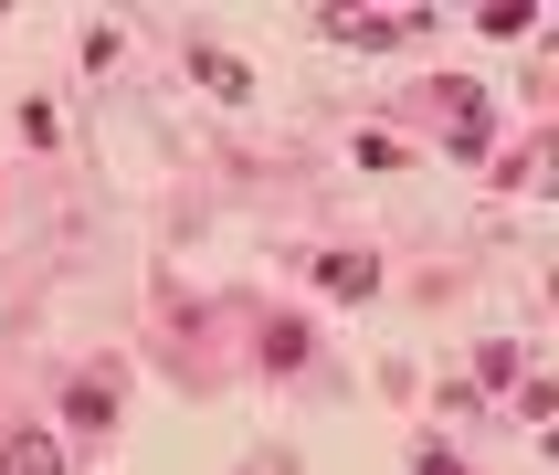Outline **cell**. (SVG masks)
Instances as JSON below:
<instances>
[{
	"instance_id": "obj_1",
	"label": "cell",
	"mask_w": 559,
	"mask_h": 475,
	"mask_svg": "<svg viewBox=\"0 0 559 475\" xmlns=\"http://www.w3.org/2000/svg\"><path fill=\"white\" fill-rule=\"evenodd\" d=\"M117 391H127L117 370H74V391H63V423H74V434H117Z\"/></svg>"
},
{
	"instance_id": "obj_2",
	"label": "cell",
	"mask_w": 559,
	"mask_h": 475,
	"mask_svg": "<svg viewBox=\"0 0 559 475\" xmlns=\"http://www.w3.org/2000/svg\"><path fill=\"white\" fill-rule=\"evenodd\" d=\"M0 475H74V454H63V434L22 423V434H0Z\"/></svg>"
},
{
	"instance_id": "obj_3",
	"label": "cell",
	"mask_w": 559,
	"mask_h": 475,
	"mask_svg": "<svg viewBox=\"0 0 559 475\" xmlns=\"http://www.w3.org/2000/svg\"><path fill=\"white\" fill-rule=\"evenodd\" d=\"M190 74H201L212 95H253V63H243V54H222V43H190Z\"/></svg>"
},
{
	"instance_id": "obj_4",
	"label": "cell",
	"mask_w": 559,
	"mask_h": 475,
	"mask_svg": "<svg viewBox=\"0 0 559 475\" xmlns=\"http://www.w3.org/2000/svg\"><path fill=\"white\" fill-rule=\"evenodd\" d=\"M253 348H264V370H307V359H317V339L296 328V317H264V339H253Z\"/></svg>"
},
{
	"instance_id": "obj_5",
	"label": "cell",
	"mask_w": 559,
	"mask_h": 475,
	"mask_svg": "<svg viewBox=\"0 0 559 475\" xmlns=\"http://www.w3.org/2000/svg\"><path fill=\"white\" fill-rule=\"evenodd\" d=\"M317 285H328V296H380V264H370V253H328Z\"/></svg>"
},
{
	"instance_id": "obj_6",
	"label": "cell",
	"mask_w": 559,
	"mask_h": 475,
	"mask_svg": "<svg viewBox=\"0 0 559 475\" xmlns=\"http://www.w3.org/2000/svg\"><path fill=\"white\" fill-rule=\"evenodd\" d=\"M475 380H486V391H507V380H518V348L486 339V348H475Z\"/></svg>"
},
{
	"instance_id": "obj_7",
	"label": "cell",
	"mask_w": 559,
	"mask_h": 475,
	"mask_svg": "<svg viewBox=\"0 0 559 475\" xmlns=\"http://www.w3.org/2000/svg\"><path fill=\"white\" fill-rule=\"evenodd\" d=\"M117 54H127V32L95 22V32H85V74H117Z\"/></svg>"
},
{
	"instance_id": "obj_8",
	"label": "cell",
	"mask_w": 559,
	"mask_h": 475,
	"mask_svg": "<svg viewBox=\"0 0 559 475\" xmlns=\"http://www.w3.org/2000/svg\"><path fill=\"white\" fill-rule=\"evenodd\" d=\"M243 475H296V454H285V443H264V454H253Z\"/></svg>"
},
{
	"instance_id": "obj_9",
	"label": "cell",
	"mask_w": 559,
	"mask_h": 475,
	"mask_svg": "<svg viewBox=\"0 0 559 475\" xmlns=\"http://www.w3.org/2000/svg\"><path fill=\"white\" fill-rule=\"evenodd\" d=\"M412 475H465V454H443V443H433V454H423Z\"/></svg>"
}]
</instances>
